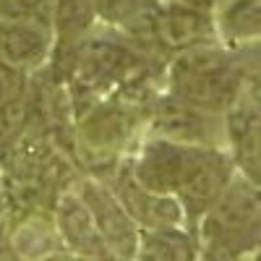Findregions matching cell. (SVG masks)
Masks as SVG:
<instances>
[{
  "mask_svg": "<svg viewBox=\"0 0 261 261\" xmlns=\"http://www.w3.org/2000/svg\"><path fill=\"white\" fill-rule=\"evenodd\" d=\"M253 79L256 45L248 50L212 42L175 53L165 65V92L209 115H225Z\"/></svg>",
  "mask_w": 261,
  "mask_h": 261,
  "instance_id": "1",
  "label": "cell"
},
{
  "mask_svg": "<svg viewBox=\"0 0 261 261\" xmlns=\"http://www.w3.org/2000/svg\"><path fill=\"white\" fill-rule=\"evenodd\" d=\"M196 246L225 251L235 258H248L258 253L261 241V209L258 186L243 175H232L222 196L193 227Z\"/></svg>",
  "mask_w": 261,
  "mask_h": 261,
  "instance_id": "2",
  "label": "cell"
},
{
  "mask_svg": "<svg viewBox=\"0 0 261 261\" xmlns=\"http://www.w3.org/2000/svg\"><path fill=\"white\" fill-rule=\"evenodd\" d=\"M232 175H235V165L225 149L193 146V154L183 170V178L175 193H172V199L183 209L188 232H193V227L209 212V206L222 196Z\"/></svg>",
  "mask_w": 261,
  "mask_h": 261,
  "instance_id": "3",
  "label": "cell"
},
{
  "mask_svg": "<svg viewBox=\"0 0 261 261\" xmlns=\"http://www.w3.org/2000/svg\"><path fill=\"white\" fill-rule=\"evenodd\" d=\"M149 136L167 139L188 146H214L222 149L225 144V120L222 115H209L204 110L170 97L167 92L157 94L149 107Z\"/></svg>",
  "mask_w": 261,
  "mask_h": 261,
  "instance_id": "4",
  "label": "cell"
},
{
  "mask_svg": "<svg viewBox=\"0 0 261 261\" xmlns=\"http://www.w3.org/2000/svg\"><path fill=\"white\" fill-rule=\"evenodd\" d=\"M73 188L79 193V199L84 201V206L89 209L94 227L105 241L110 256H115L120 261H134L136 243H139V227L120 206L110 183L92 178V175H79Z\"/></svg>",
  "mask_w": 261,
  "mask_h": 261,
  "instance_id": "5",
  "label": "cell"
},
{
  "mask_svg": "<svg viewBox=\"0 0 261 261\" xmlns=\"http://www.w3.org/2000/svg\"><path fill=\"white\" fill-rule=\"evenodd\" d=\"M225 144L235 172L258 186L261 178V115H258V79L248 81L241 99L222 115Z\"/></svg>",
  "mask_w": 261,
  "mask_h": 261,
  "instance_id": "6",
  "label": "cell"
},
{
  "mask_svg": "<svg viewBox=\"0 0 261 261\" xmlns=\"http://www.w3.org/2000/svg\"><path fill=\"white\" fill-rule=\"evenodd\" d=\"M113 193L118 196L120 206L125 209V214L134 220V225L139 230H167V227H186V217L180 204L165 193H154L144 188L134 172H130L128 157H123L115 167V172L110 178Z\"/></svg>",
  "mask_w": 261,
  "mask_h": 261,
  "instance_id": "7",
  "label": "cell"
},
{
  "mask_svg": "<svg viewBox=\"0 0 261 261\" xmlns=\"http://www.w3.org/2000/svg\"><path fill=\"white\" fill-rule=\"evenodd\" d=\"M151 34H154L157 47L167 58H172L175 53H183V50H191V47L217 42L212 11L165 3V0H157V6H154Z\"/></svg>",
  "mask_w": 261,
  "mask_h": 261,
  "instance_id": "8",
  "label": "cell"
},
{
  "mask_svg": "<svg viewBox=\"0 0 261 261\" xmlns=\"http://www.w3.org/2000/svg\"><path fill=\"white\" fill-rule=\"evenodd\" d=\"M50 214H53V222H55L60 246L65 253L84 258V261H99V258L110 256L105 241L99 238V232L94 227L89 209L84 206V201L79 199L73 186L65 188L55 199Z\"/></svg>",
  "mask_w": 261,
  "mask_h": 261,
  "instance_id": "9",
  "label": "cell"
},
{
  "mask_svg": "<svg viewBox=\"0 0 261 261\" xmlns=\"http://www.w3.org/2000/svg\"><path fill=\"white\" fill-rule=\"evenodd\" d=\"M53 27L39 21L0 18V63L21 73H34L53 53Z\"/></svg>",
  "mask_w": 261,
  "mask_h": 261,
  "instance_id": "10",
  "label": "cell"
},
{
  "mask_svg": "<svg viewBox=\"0 0 261 261\" xmlns=\"http://www.w3.org/2000/svg\"><path fill=\"white\" fill-rule=\"evenodd\" d=\"M212 21L217 42L225 47H248L256 45L261 32V0H222L214 6Z\"/></svg>",
  "mask_w": 261,
  "mask_h": 261,
  "instance_id": "11",
  "label": "cell"
},
{
  "mask_svg": "<svg viewBox=\"0 0 261 261\" xmlns=\"http://www.w3.org/2000/svg\"><path fill=\"white\" fill-rule=\"evenodd\" d=\"M134 261H196V238L186 227L139 230Z\"/></svg>",
  "mask_w": 261,
  "mask_h": 261,
  "instance_id": "12",
  "label": "cell"
},
{
  "mask_svg": "<svg viewBox=\"0 0 261 261\" xmlns=\"http://www.w3.org/2000/svg\"><path fill=\"white\" fill-rule=\"evenodd\" d=\"M97 24L94 0H55L53 8V50H73Z\"/></svg>",
  "mask_w": 261,
  "mask_h": 261,
  "instance_id": "13",
  "label": "cell"
},
{
  "mask_svg": "<svg viewBox=\"0 0 261 261\" xmlns=\"http://www.w3.org/2000/svg\"><path fill=\"white\" fill-rule=\"evenodd\" d=\"M29 123H32L29 89H24V94L13 97L11 102L0 105V160H3L11 151V146L24 136V130L29 128Z\"/></svg>",
  "mask_w": 261,
  "mask_h": 261,
  "instance_id": "14",
  "label": "cell"
},
{
  "mask_svg": "<svg viewBox=\"0 0 261 261\" xmlns=\"http://www.w3.org/2000/svg\"><path fill=\"white\" fill-rule=\"evenodd\" d=\"M55 0H0V18L50 24Z\"/></svg>",
  "mask_w": 261,
  "mask_h": 261,
  "instance_id": "15",
  "label": "cell"
},
{
  "mask_svg": "<svg viewBox=\"0 0 261 261\" xmlns=\"http://www.w3.org/2000/svg\"><path fill=\"white\" fill-rule=\"evenodd\" d=\"M27 81H29V73H21V71L11 68V65L0 63V105H6L13 97L24 94Z\"/></svg>",
  "mask_w": 261,
  "mask_h": 261,
  "instance_id": "16",
  "label": "cell"
},
{
  "mask_svg": "<svg viewBox=\"0 0 261 261\" xmlns=\"http://www.w3.org/2000/svg\"><path fill=\"white\" fill-rule=\"evenodd\" d=\"M248 258H235V256H230L225 251L206 248V246H196V261H248Z\"/></svg>",
  "mask_w": 261,
  "mask_h": 261,
  "instance_id": "17",
  "label": "cell"
},
{
  "mask_svg": "<svg viewBox=\"0 0 261 261\" xmlns=\"http://www.w3.org/2000/svg\"><path fill=\"white\" fill-rule=\"evenodd\" d=\"M0 214H6V193H3V178H0Z\"/></svg>",
  "mask_w": 261,
  "mask_h": 261,
  "instance_id": "18",
  "label": "cell"
},
{
  "mask_svg": "<svg viewBox=\"0 0 261 261\" xmlns=\"http://www.w3.org/2000/svg\"><path fill=\"white\" fill-rule=\"evenodd\" d=\"M248 261H258V253H253V256H251V258H248Z\"/></svg>",
  "mask_w": 261,
  "mask_h": 261,
  "instance_id": "19",
  "label": "cell"
},
{
  "mask_svg": "<svg viewBox=\"0 0 261 261\" xmlns=\"http://www.w3.org/2000/svg\"><path fill=\"white\" fill-rule=\"evenodd\" d=\"M212 3H214V6H217V3H222V0H212Z\"/></svg>",
  "mask_w": 261,
  "mask_h": 261,
  "instance_id": "20",
  "label": "cell"
}]
</instances>
